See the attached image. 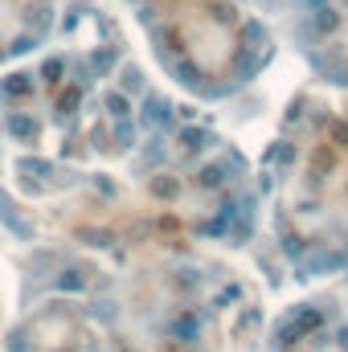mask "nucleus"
Wrapping results in <instances>:
<instances>
[{"mask_svg": "<svg viewBox=\"0 0 348 352\" xmlns=\"http://www.w3.org/2000/svg\"><path fill=\"white\" fill-rule=\"evenodd\" d=\"M348 213V131L324 140L299 176V217Z\"/></svg>", "mask_w": 348, "mask_h": 352, "instance_id": "f257e3e1", "label": "nucleus"}]
</instances>
